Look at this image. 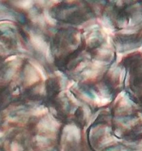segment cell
Listing matches in <instances>:
<instances>
[{
  "label": "cell",
  "instance_id": "1",
  "mask_svg": "<svg viewBox=\"0 0 142 151\" xmlns=\"http://www.w3.org/2000/svg\"><path fill=\"white\" fill-rule=\"evenodd\" d=\"M37 1H38V2L41 3V4H43L44 1H45V0H37Z\"/></svg>",
  "mask_w": 142,
  "mask_h": 151
},
{
  "label": "cell",
  "instance_id": "2",
  "mask_svg": "<svg viewBox=\"0 0 142 151\" xmlns=\"http://www.w3.org/2000/svg\"><path fill=\"white\" fill-rule=\"evenodd\" d=\"M54 1H57V0H54Z\"/></svg>",
  "mask_w": 142,
  "mask_h": 151
}]
</instances>
